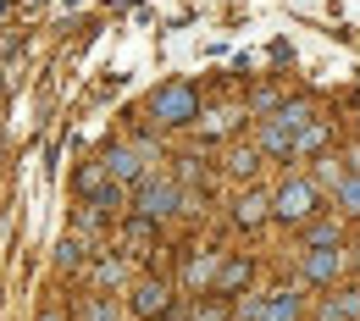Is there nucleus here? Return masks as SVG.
Listing matches in <instances>:
<instances>
[{
  "instance_id": "nucleus-16",
  "label": "nucleus",
  "mask_w": 360,
  "mask_h": 321,
  "mask_svg": "<svg viewBox=\"0 0 360 321\" xmlns=\"http://www.w3.org/2000/svg\"><path fill=\"white\" fill-rule=\"evenodd\" d=\"M355 266H360V249H355Z\"/></svg>"
},
{
  "instance_id": "nucleus-14",
  "label": "nucleus",
  "mask_w": 360,
  "mask_h": 321,
  "mask_svg": "<svg viewBox=\"0 0 360 321\" xmlns=\"http://www.w3.org/2000/svg\"><path fill=\"white\" fill-rule=\"evenodd\" d=\"M349 161H355V178H360V150H355V155H349Z\"/></svg>"
},
{
  "instance_id": "nucleus-5",
  "label": "nucleus",
  "mask_w": 360,
  "mask_h": 321,
  "mask_svg": "<svg viewBox=\"0 0 360 321\" xmlns=\"http://www.w3.org/2000/svg\"><path fill=\"white\" fill-rule=\"evenodd\" d=\"M78 188L89 194L100 211H117V205H122V183L105 172V161H100V166H84V172H78Z\"/></svg>"
},
{
  "instance_id": "nucleus-2",
  "label": "nucleus",
  "mask_w": 360,
  "mask_h": 321,
  "mask_svg": "<svg viewBox=\"0 0 360 321\" xmlns=\"http://www.w3.org/2000/svg\"><path fill=\"white\" fill-rule=\"evenodd\" d=\"M139 205V222H161V216H172V211H183V194L172 183H155V178H144L139 183V194H134Z\"/></svg>"
},
{
  "instance_id": "nucleus-8",
  "label": "nucleus",
  "mask_w": 360,
  "mask_h": 321,
  "mask_svg": "<svg viewBox=\"0 0 360 321\" xmlns=\"http://www.w3.org/2000/svg\"><path fill=\"white\" fill-rule=\"evenodd\" d=\"M338 266H344L338 244H333V249H311V255H305V277H311V282H333V277H338Z\"/></svg>"
},
{
  "instance_id": "nucleus-3",
  "label": "nucleus",
  "mask_w": 360,
  "mask_h": 321,
  "mask_svg": "<svg viewBox=\"0 0 360 321\" xmlns=\"http://www.w3.org/2000/svg\"><path fill=\"white\" fill-rule=\"evenodd\" d=\"M244 321H300V294L271 288V294H261V299L244 305Z\"/></svg>"
},
{
  "instance_id": "nucleus-10",
  "label": "nucleus",
  "mask_w": 360,
  "mask_h": 321,
  "mask_svg": "<svg viewBox=\"0 0 360 321\" xmlns=\"http://www.w3.org/2000/svg\"><path fill=\"white\" fill-rule=\"evenodd\" d=\"M321 321H360V288H344L338 299L321 305Z\"/></svg>"
},
{
  "instance_id": "nucleus-13",
  "label": "nucleus",
  "mask_w": 360,
  "mask_h": 321,
  "mask_svg": "<svg viewBox=\"0 0 360 321\" xmlns=\"http://www.w3.org/2000/svg\"><path fill=\"white\" fill-rule=\"evenodd\" d=\"M305 238H311V249H333V244H338V222H316Z\"/></svg>"
},
{
  "instance_id": "nucleus-1",
  "label": "nucleus",
  "mask_w": 360,
  "mask_h": 321,
  "mask_svg": "<svg viewBox=\"0 0 360 321\" xmlns=\"http://www.w3.org/2000/svg\"><path fill=\"white\" fill-rule=\"evenodd\" d=\"M316 144H321V122H316L305 105L277 111V117H266V128H261V150H277V155H305Z\"/></svg>"
},
{
  "instance_id": "nucleus-11",
  "label": "nucleus",
  "mask_w": 360,
  "mask_h": 321,
  "mask_svg": "<svg viewBox=\"0 0 360 321\" xmlns=\"http://www.w3.org/2000/svg\"><path fill=\"white\" fill-rule=\"evenodd\" d=\"M333 199H338L344 216H360V178H344V183L333 188Z\"/></svg>"
},
{
  "instance_id": "nucleus-4",
  "label": "nucleus",
  "mask_w": 360,
  "mask_h": 321,
  "mask_svg": "<svg viewBox=\"0 0 360 321\" xmlns=\"http://www.w3.org/2000/svg\"><path fill=\"white\" fill-rule=\"evenodd\" d=\"M311 205H316V183H305V178H294V183H283L271 194V211H277L283 222H305Z\"/></svg>"
},
{
  "instance_id": "nucleus-6",
  "label": "nucleus",
  "mask_w": 360,
  "mask_h": 321,
  "mask_svg": "<svg viewBox=\"0 0 360 321\" xmlns=\"http://www.w3.org/2000/svg\"><path fill=\"white\" fill-rule=\"evenodd\" d=\"M150 111H155L161 122H188V117H194V89H188V84H167V89H155Z\"/></svg>"
},
{
  "instance_id": "nucleus-12",
  "label": "nucleus",
  "mask_w": 360,
  "mask_h": 321,
  "mask_svg": "<svg viewBox=\"0 0 360 321\" xmlns=\"http://www.w3.org/2000/svg\"><path fill=\"white\" fill-rule=\"evenodd\" d=\"M266 194H244V199H238V222H250V228H255V222H261V216H266Z\"/></svg>"
},
{
  "instance_id": "nucleus-9",
  "label": "nucleus",
  "mask_w": 360,
  "mask_h": 321,
  "mask_svg": "<svg viewBox=\"0 0 360 321\" xmlns=\"http://www.w3.org/2000/svg\"><path fill=\"white\" fill-rule=\"evenodd\" d=\"M161 310H167V288L161 282H139L134 288V316L150 321V316H161Z\"/></svg>"
},
{
  "instance_id": "nucleus-7",
  "label": "nucleus",
  "mask_w": 360,
  "mask_h": 321,
  "mask_svg": "<svg viewBox=\"0 0 360 321\" xmlns=\"http://www.w3.org/2000/svg\"><path fill=\"white\" fill-rule=\"evenodd\" d=\"M105 172H111L117 183H139V178H144V150H139V144L111 150V155H105Z\"/></svg>"
},
{
  "instance_id": "nucleus-15",
  "label": "nucleus",
  "mask_w": 360,
  "mask_h": 321,
  "mask_svg": "<svg viewBox=\"0 0 360 321\" xmlns=\"http://www.w3.org/2000/svg\"><path fill=\"white\" fill-rule=\"evenodd\" d=\"M45 321H61V316H56V310H45Z\"/></svg>"
}]
</instances>
